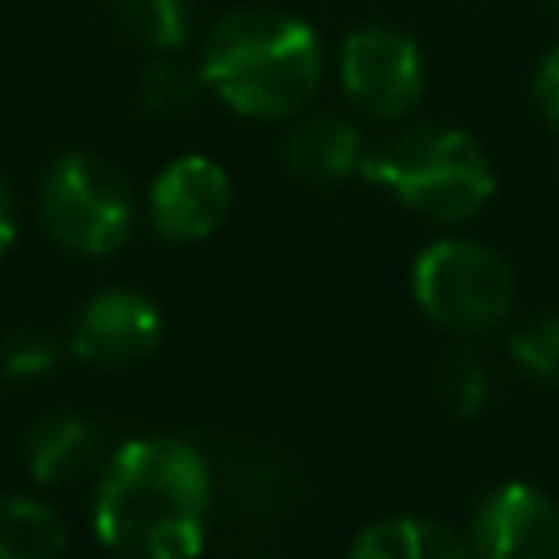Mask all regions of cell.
<instances>
[{"instance_id":"1","label":"cell","mask_w":559,"mask_h":559,"mask_svg":"<svg viewBox=\"0 0 559 559\" xmlns=\"http://www.w3.org/2000/svg\"><path fill=\"white\" fill-rule=\"evenodd\" d=\"M214 472L170 432L114 445L92 489V533L114 559H197L210 542Z\"/></svg>"},{"instance_id":"2","label":"cell","mask_w":559,"mask_h":559,"mask_svg":"<svg viewBox=\"0 0 559 559\" xmlns=\"http://www.w3.org/2000/svg\"><path fill=\"white\" fill-rule=\"evenodd\" d=\"M328 70L323 35L275 4L223 13L197 52L201 87L245 122H288L310 109Z\"/></svg>"},{"instance_id":"3","label":"cell","mask_w":559,"mask_h":559,"mask_svg":"<svg viewBox=\"0 0 559 559\" xmlns=\"http://www.w3.org/2000/svg\"><path fill=\"white\" fill-rule=\"evenodd\" d=\"M358 175L384 188L411 214L441 227L476 218L498 192V166L489 148L472 131L445 122L402 127L384 144L367 148Z\"/></svg>"},{"instance_id":"4","label":"cell","mask_w":559,"mask_h":559,"mask_svg":"<svg viewBox=\"0 0 559 559\" xmlns=\"http://www.w3.org/2000/svg\"><path fill=\"white\" fill-rule=\"evenodd\" d=\"M35 214L57 249L74 258H109L135 236L140 197L109 157L70 148L44 166Z\"/></svg>"},{"instance_id":"5","label":"cell","mask_w":559,"mask_h":559,"mask_svg":"<svg viewBox=\"0 0 559 559\" xmlns=\"http://www.w3.org/2000/svg\"><path fill=\"white\" fill-rule=\"evenodd\" d=\"M411 297L419 314L450 336L498 332L515 310V266L485 240L441 236L411 262Z\"/></svg>"},{"instance_id":"6","label":"cell","mask_w":559,"mask_h":559,"mask_svg":"<svg viewBox=\"0 0 559 559\" xmlns=\"http://www.w3.org/2000/svg\"><path fill=\"white\" fill-rule=\"evenodd\" d=\"M336 83L371 122H406L428 92L424 48L397 26H354L336 44Z\"/></svg>"},{"instance_id":"7","label":"cell","mask_w":559,"mask_h":559,"mask_svg":"<svg viewBox=\"0 0 559 559\" xmlns=\"http://www.w3.org/2000/svg\"><path fill=\"white\" fill-rule=\"evenodd\" d=\"M476 559H559V498L537 480L489 485L467 515Z\"/></svg>"},{"instance_id":"8","label":"cell","mask_w":559,"mask_h":559,"mask_svg":"<svg viewBox=\"0 0 559 559\" xmlns=\"http://www.w3.org/2000/svg\"><path fill=\"white\" fill-rule=\"evenodd\" d=\"M144 210L166 245H201L231 214V175L210 153H179L153 175Z\"/></svg>"},{"instance_id":"9","label":"cell","mask_w":559,"mask_h":559,"mask_svg":"<svg viewBox=\"0 0 559 559\" xmlns=\"http://www.w3.org/2000/svg\"><path fill=\"white\" fill-rule=\"evenodd\" d=\"M166 319L162 306L140 288H96L74 323H70V354L100 371H127L140 367L162 345Z\"/></svg>"},{"instance_id":"10","label":"cell","mask_w":559,"mask_h":559,"mask_svg":"<svg viewBox=\"0 0 559 559\" xmlns=\"http://www.w3.org/2000/svg\"><path fill=\"white\" fill-rule=\"evenodd\" d=\"M362 157H367V140L358 122L332 109H301L297 118H288V131L280 140L284 170L310 188L345 183L349 175L362 170Z\"/></svg>"},{"instance_id":"11","label":"cell","mask_w":559,"mask_h":559,"mask_svg":"<svg viewBox=\"0 0 559 559\" xmlns=\"http://www.w3.org/2000/svg\"><path fill=\"white\" fill-rule=\"evenodd\" d=\"M26 476L44 489L83 480L100 463V428L79 411H52L26 432Z\"/></svg>"},{"instance_id":"12","label":"cell","mask_w":559,"mask_h":559,"mask_svg":"<svg viewBox=\"0 0 559 559\" xmlns=\"http://www.w3.org/2000/svg\"><path fill=\"white\" fill-rule=\"evenodd\" d=\"M345 559H476L467 537L432 515H384L358 528Z\"/></svg>"},{"instance_id":"13","label":"cell","mask_w":559,"mask_h":559,"mask_svg":"<svg viewBox=\"0 0 559 559\" xmlns=\"http://www.w3.org/2000/svg\"><path fill=\"white\" fill-rule=\"evenodd\" d=\"M66 515L35 493H0V559H61Z\"/></svg>"},{"instance_id":"14","label":"cell","mask_w":559,"mask_h":559,"mask_svg":"<svg viewBox=\"0 0 559 559\" xmlns=\"http://www.w3.org/2000/svg\"><path fill=\"white\" fill-rule=\"evenodd\" d=\"M105 9L144 52H183L197 35V0H105Z\"/></svg>"},{"instance_id":"15","label":"cell","mask_w":559,"mask_h":559,"mask_svg":"<svg viewBox=\"0 0 559 559\" xmlns=\"http://www.w3.org/2000/svg\"><path fill=\"white\" fill-rule=\"evenodd\" d=\"M201 92L197 66H188L179 52H153L135 83V100L148 118H183Z\"/></svg>"},{"instance_id":"16","label":"cell","mask_w":559,"mask_h":559,"mask_svg":"<svg viewBox=\"0 0 559 559\" xmlns=\"http://www.w3.org/2000/svg\"><path fill=\"white\" fill-rule=\"evenodd\" d=\"M507 349L528 380L559 389V310H542V314L524 319L507 336Z\"/></svg>"},{"instance_id":"17","label":"cell","mask_w":559,"mask_h":559,"mask_svg":"<svg viewBox=\"0 0 559 559\" xmlns=\"http://www.w3.org/2000/svg\"><path fill=\"white\" fill-rule=\"evenodd\" d=\"M437 397L454 419H472L489 402V371L472 349H454L437 367Z\"/></svg>"},{"instance_id":"18","label":"cell","mask_w":559,"mask_h":559,"mask_svg":"<svg viewBox=\"0 0 559 559\" xmlns=\"http://www.w3.org/2000/svg\"><path fill=\"white\" fill-rule=\"evenodd\" d=\"M57 362H61V345L44 328H13L0 345V376L17 380V384L52 376Z\"/></svg>"},{"instance_id":"19","label":"cell","mask_w":559,"mask_h":559,"mask_svg":"<svg viewBox=\"0 0 559 559\" xmlns=\"http://www.w3.org/2000/svg\"><path fill=\"white\" fill-rule=\"evenodd\" d=\"M528 100L537 109V118L559 135V44L542 52V61L533 66V79H528Z\"/></svg>"},{"instance_id":"20","label":"cell","mask_w":559,"mask_h":559,"mask_svg":"<svg viewBox=\"0 0 559 559\" xmlns=\"http://www.w3.org/2000/svg\"><path fill=\"white\" fill-rule=\"evenodd\" d=\"M17 197H13V188H9V179L0 175V258L13 249V240H17Z\"/></svg>"},{"instance_id":"21","label":"cell","mask_w":559,"mask_h":559,"mask_svg":"<svg viewBox=\"0 0 559 559\" xmlns=\"http://www.w3.org/2000/svg\"><path fill=\"white\" fill-rule=\"evenodd\" d=\"M550 9H555V13H559V0H550Z\"/></svg>"}]
</instances>
